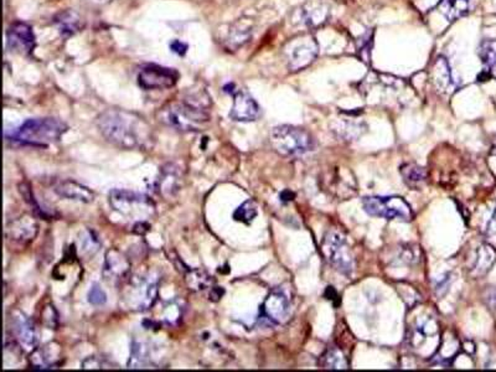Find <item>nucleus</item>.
<instances>
[{"label":"nucleus","mask_w":496,"mask_h":372,"mask_svg":"<svg viewBox=\"0 0 496 372\" xmlns=\"http://www.w3.org/2000/svg\"><path fill=\"white\" fill-rule=\"evenodd\" d=\"M158 277L152 273L129 276L120 283V304L131 312H146L157 303Z\"/></svg>","instance_id":"7ed1b4c3"},{"label":"nucleus","mask_w":496,"mask_h":372,"mask_svg":"<svg viewBox=\"0 0 496 372\" xmlns=\"http://www.w3.org/2000/svg\"><path fill=\"white\" fill-rule=\"evenodd\" d=\"M493 3H494V6L496 8V0H493Z\"/></svg>","instance_id":"79ce46f5"},{"label":"nucleus","mask_w":496,"mask_h":372,"mask_svg":"<svg viewBox=\"0 0 496 372\" xmlns=\"http://www.w3.org/2000/svg\"><path fill=\"white\" fill-rule=\"evenodd\" d=\"M19 192H22L24 200H25L30 206H33L35 211H38V215H44L41 208H38V201H36V199L34 196L33 190H31L30 186L27 185V184H22V185L19 186Z\"/></svg>","instance_id":"4c0bfd02"},{"label":"nucleus","mask_w":496,"mask_h":372,"mask_svg":"<svg viewBox=\"0 0 496 372\" xmlns=\"http://www.w3.org/2000/svg\"><path fill=\"white\" fill-rule=\"evenodd\" d=\"M288 67L292 71H298L311 65L318 55V44L316 38L308 35H302L289 43L284 49Z\"/></svg>","instance_id":"1a4fd4ad"},{"label":"nucleus","mask_w":496,"mask_h":372,"mask_svg":"<svg viewBox=\"0 0 496 372\" xmlns=\"http://www.w3.org/2000/svg\"><path fill=\"white\" fill-rule=\"evenodd\" d=\"M433 83L438 90L449 92L454 90L455 83L453 81L451 67L448 65L447 60L443 57H438L433 65Z\"/></svg>","instance_id":"4be33fe9"},{"label":"nucleus","mask_w":496,"mask_h":372,"mask_svg":"<svg viewBox=\"0 0 496 372\" xmlns=\"http://www.w3.org/2000/svg\"><path fill=\"white\" fill-rule=\"evenodd\" d=\"M290 301L287 293L281 288L273 289L263 301L261 317L273 324H282L288 319Z\"/></svg>","instance_id":"9b49d317"},{"label":"nucleus","mask_w":496,"mask_h":372,"mask_svg":"<svg viewBox=\"0 0 496 372\" xmlns=\"http://www.w3.org/2000/svg\"><path fill=\"white\" fill-rule=\"evenodd\" d=\"M8 45L19 54L30 55L35 48V35L33 29L27 22H17L11 24L6 33Z\"/></svg>","instance_id":"dca6fc26"},{"label":"nucleus","mask_w":496,"mask_h":372,"mask_svg":"<svg viewBox=\"0 0 496 372\" xmlns=\"http://www.w3.org/2000/svg\"><path fill=\"white\" fill-rule=\"evenodd\" d=\"M257 215H258V211H257L256 203H253L252 200H247L236 208L235 213H234V219L242 224H250L253 220L256 219Z\"/></svg>","instance_id":"2f4dec72"},{"label":"nucleus","mask_w":496,"mask_h":372,"mask_svg":"<svg viewBox=\"0 0 496 372\" xmlns=\"http://www.w3.org/2000/svg\"><path fill=\"white\" fill-rule=\"evenodd\" d=\"M261 108L256 99L243 90L234 93V104L229 112V118L236 122H253L258 120Z\"/></svg>","instance_id":"2eb2a0df"},{"label":"nucleus","mask_w":496,"mask_h":372,"mask_svg":"<svg viewBox=\"0 0 496 372\" xmlns=\"http://www.w3.org/2000/svg\"><path fill=\"white\" fill-rule=\"evenodd\" d=\"M271 144L277 153L284 157L303 155L316 148V141L309 131L287 124L273 128Z\"/></svg>","instance_id":"423d86ee"},{"label":"nucleus","mask_w":496,"mask_h":372,"mask_svg":"<svg viewBox=\"0 0 496 372\" xmlns=\"http://www.w3.org/2000/svg\"><path fill=\"white\" fill-rule=\"evenodd\" d=\"M11 325L13 333L15 335L19 345H22V349L27 351L35 350L38 335L31 319L27 317L24 313L15 312L11 317Z\"/></svg>","instance_id":"f3484780"},{"label":"nucleus","mask_w":496,"mask_h":372,"mask_svg":"<svg viewBox=\"0 0 496 372\" xmlns=\"http://www.w3.org/2000/svg\"><path fill=\"white\" fill-rule=\"evenodd\" d=\"M183 310L184 309H183L180 301H168L163 306V309H162V313H160V317H162L160 319H162V322L164 324L174 327V325L180 322L181 317H183Z\"/></svg>","instance_id":"c85d7f7f"},{"label":"nucleus","mask_w":496,"mask_h":372,"mask_svg":"<svg viewBox=\"0 0 496 372\" xmlns=\"http://www.w3.org/2000/svg\"><path fill=\"white\" fill-rule=\"evenodd\" d=\"M150 365V352L149 346L143 341L134 340L132 343L131 356L127 366L128 369H148Z\"/></svg>","instance_id":"a878e982"},{"label":"nucleus","mask_w":496,"mask_h":372,"mask_svg":"<svg viewBox=\"0 0 496 372\" xmlns=\"http://www.w3.org/2000/svg\"><path fill=\"white\" fill-rule=\"evenodd\" d=\"M297 17L295 22L300 25L306 27H318L323 22L327 20L330 15L329 6L320 0H311L303 6H300L299 10L295 11Z\"/></svg>","instance_id":"a211bd4d"},{"label":"nucleus","mask_w":496,"mask_h":372,"mask_svg":"<svg viewBox=\"0 0 496 372\" xmlns=\"http://www.w3.org/2000/svg\"><path fill=\"white\" fill-rule=\"evenodd\" d=\"M56 22L64 35H72L82 28L81 17L75 11L66 10L56 17Z\"/></svg>","instance_id":"cd10ccee"},{"label":"nucleus","mask_w":496,"mask_h":372,"mask_svg":"<svg viewBox=\"0 0 496 372\" xmlns=\"http://www.w3.org/2000/svg\"><path fill=\"white\" fill-rule=\"evenodd\" d=\"M108 203L115 213L136 222H146L155 213V203L150 197L126 189L111 190Z\"/></svg>","instance_id":"39448f33"},{"label":"nucleus","mask_w":496,"mask_h":372,"mask_svg":"<svg viewBox=\"0 0 496 372\" xmlns=\"http://www.w3.org/2000/svg\"><path fill=\"white\" fill-rule=\"evenodd\" d=\"M179 73L174 69L159 65H147L138 75V85L143 90H168L174 87Z\"/></svg>","instance_id":"9d476101"},{"label":"nucleus","mask_w":496,"mask_h":372,"mask_svg":"<svg viewBox=\"0 0 496 372\" xmlns=\"http://www.w3.org/2000/svg\"><path fill=\"white\" fill-rule=\"evenodd\" d=\"M320 365L323 369H330V370H345L348 369V362L343 355L341 351L338 349H329V350L322 356Z\"/></svg>","instance_id":"c756f323"},{"label":"nucleus","mask_w":496,"mask_h":372,"mask_svg":"<svg viewBox=\"0 0 496 372\" xmlns=\"http://www.w3.org/2000/svg\"><path fill=\"white\" fill-rule=\"evenodd\" d=\"M131 272V262L123 252L117 248H111L104 256V280L111 283H123Z\"/></svg>","instance_id":"ddd939ff"},{"label":"nucleus","mask_w":496,"mask_h":372,"mask_svg":"<svg viewBox=\"0 0 496 372\" xmlns=\"http://www.w3.org/2000/svg\"><path fill=\"white\" fill-rule=\"evenodd\" d=\"M41 322L44 324L45 327L48 329H57L59 327V323H60V317H59V313L55 309L52 304H48L43 308L41 310Z\"/></svg>","instance_id":"f704fd0d"},{"label":"nucleus","mask_w":496,"mask_h":372,"mask_svg":"<svg viewBox=\"0 0 496 372\" xmlns=\"http://www.w3.org/2000/svg\"><path fill=\"white\" fill-rule=\"evenodd\" d=\"M112 364L101 356H91L82 362L83 370H97V369H112Z\"/></svg>","instance_id":"e433bc0d"},{"label":"nucleus","mask_w":496,"mask_h":372,"mask_svg":"<svg viewBox=\"0 0 496 372\" xmlns=\"http://www.w3.org/2000/svg\"><path fill=\"white\" fill-rule=\"evenodd\" d=\"M55 192L61 197L72 200V201L90 203L94 200V194L92 190L87 186L82 185L75 180L60 181L55 187Z\"/></svg>","instance_id":"412c9836"},{"label":"nucleus","mask_w":496,"mask_h":372,"mask_svg":"<svg viewBox=\"0 0 496 372\" xmlns=\"http://www.w3.org/2000/svg\"><path fill=\"white\" fill-rule=\"evenodd\" d=\"M479 56L486 71L496 80V38H486L481 41Z\"/></svg>","instance_id":"bb28decb"},{"label":"nucleus","mask_w":496,"mask_h":372,"mask_svg":"<svg viewBox=\"0 0 496 372\" xmlns=\"http://www.w3.org/2000/svg\"><path fill=\"white\" fill-rule=\"evenodd\" d=\"M401 174L409 186H418L425 180V170L416 164H404L401 166Z\"/></svg>","instance_id":"7c9ffc66"},{"label":"nucleus","mask_w":496,"mask_h":372,"mask_svg":"<svg viewBox=\"0 0 496 372\" xmlns=\"http://www.w3.org/2000/svg\"><path fill=\"white\" fill-rule=\"evenodd\" d=\"M99 246H101V242L93 231L87 230L82 234L81 238H80V247H81V252L83 255L92 256L97 252Z\"/></svg>","instance_id":"473e14b6"},{"label":"nucleus","mask_w":496,"mask_h":372,"mask_svg":"<svg viewBox=\"0 0 496 372\" xmlns=\"http://www.w3.org/2000/svg\"><path fill=\"white\" fill-rule=\"evenodd\" d=\"M67 131L64 122L56 118H33L24 122L11 136L17 142L35 147H46L59 142Z\"/></svg>","instance_id":"20e7f679"},{"label":"nucleus","mask_w":496,"mask_h":372,"mask_svg":"<svg viewBox=\"0 0 496 372\" xmlns=\"http://www.w3.org/2000/svg\"><path fill=\"white\" fill-rule=\"evenodd\" d=\"M61 360V346L56 343H49L31 351L30 365L36 370H49L59 366Z\"/></svg>","instance_id":"6ab92c4d"},{"label":"nucleus","mask_w":496,"mask_h":372,"mask_svg":"<svg viewBox=\"0 0 496 372\" xmlns=\"http://www.w3.org/2000/svg\"><path fill=\"white\" fill-rule=\"evenodd\" d=\"M101 134L109 143L123 149L150 148L152 128L142 117L123 110H108L97 120Z\"/></svg>","instance_id":"f257e3e1"},{"label":"nucleus","mask_w":496,"mask_h":372,"mask_svg":"<svg viewBox=\"0 0 496 372\" xmlns=\"http://www.w3.org/2000/svg\"><path fill=\"white\" fill-rule=\"evenodd\" d=\"M183 173L178 165L166 164L160 170L158 181V192L165 197L174 196L176 192L180 190Z\"/></svg>","instance_id":"aec40b11"},{"label":"nucleus","mask_w":496,"mask_h":372,"mask_svg":"<svg viewBox=\"0 0 496 372\" xmlns=\"http://www.w3.org/2000/svg\"><path fill=\"white\" fill-rule=\"evenodd\" d=\"M225 290L221 287H215L211 288L210 292V299L213 301H218L221 299V296H224Z\"/></svg>","instance_id":"ea45409f"},{"label":"nucleus","mask_w":496,"mask_h":372,"mask_svg":"<svg viewBox=\"0 0 496 372\" xmlns=\"http://www.w3.org/2000/svg\"><path fill=\"white\" fill-rule=\"evenodd\" d=\"M171 50H173L174 52H176V54H179V55H184L186 52V50H187V46H186L185 44H183L181 41H174V43L171 44Z\"/></svg>","instance_id":"a19ab883"},{"label":"nucleus","mask_w":496,"mask_h":372,"mask_svg":"<svg viewBox=\"0 0 496 372\" xmlns=\"http://www.w3.org/2000/svg\"><path fill=\"white\" fill-rule=\"evenodd\" d=\"M323 255L334 269L345 276H351L355 269V259L346 240L343 236L329 231L322 242Z\"/></svg>","instance_id":"6e6552de"},{"label":"nucleus","mask_w":496,"mask_h":372,"mask_svg":"<svg viewBox=\"0 0 496 372\" xmlns=\"http://www.w3.org/2000/svg\"><path fill=\"white\" fill-rule=\"evenodd\" d=\"M250 38H251V28L246 24L237 22L229 31V43L235 45L236 48L247 43Z\"/></svg>","instance_id":"72a5a7b5"},{"label":"nucleus","mask_w":496,"mask_h":372,"mask_svg":"<svg viewBox=\"0 0 496 372\" xmlns=\"http://www.w3.org/2000/svg\"><path fill=\"white\" fill-rule=\"evenodd\" d=\"M496 262V250L491 245L484 243L478 248L476 251V259H475L473 271L476 276H483L490 271L491 267Z\"/></svg>","instance_id":"b1692460"},{"label":"nucleus","mask_w":496,"mask_h":372,"mask_svg":"<svg viewBox=\"0 0 496 372\" xmlns=\"http://www.w3.org/2000/svg\"><path fill=\"white\" fill-rule=\"evenodd\" d=\"M38 232L36 220L29 215H22L10 221L6 229V237L13 245L24 247L34 241Z\"/></svg>","instance_id":"f8f14e48"},{"label":"nucleus","mask_w":496,"mask_h":372,"mask_svg":"<svg viewBox=\"0 0 496 372\" xmlns=\"http://www.w3.org/2000/svg\"><path fill=\"white\" fill-rule=\"evenodd\" d=\"M210 106L211 99L206 91H187L181 101L162 107L158 112V120L176 131H200L202 124L210 121Z\"/></svg>","instance_id":"f03ea898"},{"label":"nucleus","mask_w":496,"mask_h":372,"mask_svg":"<svg viewBox=\"0 0 496 372\" xmlns=\"http://www.w3.org/2000/svg\"><path fill=\"white\" fill-rule=\"evenodd\" d=\"M438 9L448 22H454L469 13L470 0H441Z\"/></svg>","instance_id":"5701e85b"},{"label":"nucleus","mask_w":496,"mask_h":372,"mask_svg":"<svg viewBox=\"0 0 496 372\" xmlns=\"http://www.w3.org/2000/svg\"><path fill=\"white\" fill-rule=\"evenodd\" d=\"M362 206L372 217L401 221H411L413 217L409 203L401 196H367L362 200Z\"/></svg>","instance_id":"0eeeda50"},{"label":"nucleus","mask_w":496,"mask_h":372,"mask_svg":"<svg viewBox=\"0 0 496 372\" xmlns=\"http://www.w3.org/2000/svg\"><path fill=\"white\" fill-rule=\"evenodd\" d=\"M430 339L439 338V325L433 317H418L409 328V343L415 350L423 349Z\"/></svg>","instance_id":"4468645a"},{"label":"nucleus","mask_w":496,"mask_h":372,"mask_svg":"<svg viewBox=\"0 0 496 372\" xmlns=\"http://www.w3.org/2000/svg\"><path fill=\"white\" fill-rule=\"evenodd\" d=\"M185 283L192 292H202L213 285V278L205 269H191L186 271Z\"/></svg>","instance_id":"393cba45"},{"label":"nucleus","mask_w":496,"mask_h":372,"mask_svg":"<svg viewBox=\"0 0 496 372\" xmlns=\"http://www.w3.org/2000/svg\"><path fill=\"white\" fill-rule=\"evenodd\" d=\"M486 301V303H488V306H489L491 309H495L496 310V289L488 290Z\"/></svg>","instance_id":"58836bf2"},{"label":"nucleus","mask_w":496,"mask_h":372,"mask_svg":"<svg viewBox=\"0 0 496 372\" xmlns=\"http://www.w3.org/2000/svg\"><path fill=\"white\" fill-rule=\"evenodd\" d=\"M87 299L92 306H104L107 301V294L104 288L97 283H93L92 287L88 290Z\"/></svg>","instance_id":"c9c22d12"}]
</instances>
